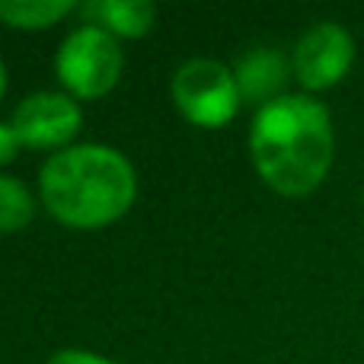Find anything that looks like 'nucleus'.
I'll use <instances>...</instances> for the list:
<instances>
[{
  "label": "nucleus",
  "mask_w": 364,
  "mask_h": 364,
  "mask_svg": "<svg viewBox=\"0 0 364 364\" xmlns=\"http://www.w3.org/2000/svg\"><path fill=\"white\" fill-rule=\"evenodd\" d=\"M70 0H0V19L19 29H42L70 13Z\"/></svg>",
  "instance_id": "obj_9"
},
{
  "label": "nucleus",
  "mask_w": 364,
  "mask_h": 364,
  "mask_svg": "<svg viewBox=\"0 0 364 364\" xmlns=\"http://www.w3.org/2000/svg\"><path fill=\"white\" fill-rule=\"evenodd\" d=\"M355 61V38L339 23H316L294 48V74L301 87L329 90L348 74Z\"/></svg>",
  "instance_id": "obj_5"
},
{
  "label": "nucleus",
  "mask_w": 364,
  "mask_h": 364,
  "mask_svg": "<svg viewBox=\"0 0 364 364\" xmlns=\"http://www.w3.org/2000/svg\"><path fill=\"white\" fill-rule=\"evenodd\" d=\"M288 61L278 48H256L250 55L240 58L237 64V87H240V96L246 102H259V109L269 106V102L282 100V90L288 83Z\"/></svg>",
  "instance_id": "obj_7"
},
{
  "label": "nucleus",
  "mask_w": 364,
  "mask_h": 364,
  "mask_svg": "<svg viewBox=\"0 0 364 364\" xmlns=\"http://www.w3.org/2000/svg\"><path fill=\"white\" fill-rule=\"evenodd\" d=\"M48 364H112V361L100 358V355H93V352H77V348H68V352H58Z\"/></svg>",
  "instance_id": "obj_12"
},
{
  "label": "nucleus",
  "mask_w": 364,
  "mask_h": 364,
  "mask_svg": "<svg viewBox=\"0 0 364 364\" xmlns=\"http://www.w3.org/2000/svg\"><path fill=\"white\" fill-rule=\"evenodd\" d=\"M4 90H6V74H4V64H0V96H4Z\"/></svg>",
  "instance_id": "obj_13"
},
{
  "label": "nucleus",
  "mask_w": 364,
  "mask_h": 364,
  "mask_svg": "<svg viewBox=\"0 0 364 364\" xmlns=\"http://www.w3.org/2000/svg\"><path fill=\"white\" fill-rule=\"evenodd\" d=\"M42 198L68 227L112 224L134 201V170L112 147H70L42 166Z\"/></svg>",
  "instance_id": "obj_2"
},
{
  "label": "nucleus",
  "mask_w": 364,
  "mask_h": 364,
  "mask_svg": "<svg viewBox=\"0 0 364 364\" xmlns=\"http://www.w3.org/2000/svg\"><path fill=\"white\" fill-rule=\"evenodd\" d=\"M13 132L29 147H61L80 132V109L61 93H36L13 112Z\"/></svg>",
  "instance_id": "obj_6"
},
{
  "label": "nucleus",
  "mask_w": 364,
  "mask_h": 364,
  "mask_svg": "<svg viewBox=\"0 0 364 364\" xmlns=\"http://www.w3.org/2000/svg\"><path fill=\"white\" fill-rule=\"evenodd\" d=\"M122 51L119 42L100 26H80L64 38L58 51V77L70 93L83 100L106 96L119 83Z\"/></svg>",
  "instance_id": "obj_3"
},
{
  "label": "nucleus",
  "mask_w": 364,
  "mask_h": 364,
  "mask_svg": "<svg viewBox=\"0 0 364 364\" xmlns=\"http://www.w3.org/2000/svg\"><path fill=\"white\" fill-rule=\"evenodd\" d=\"M173 100L188 122L201 128H218L230 122L240 109L237 77L211 58H195L182 64L173 77Z\"/></svg>",
  "instance_id": "obj_4"
},
{
  "label": "nucleus",
  "mask_w": 364,
  "mask_h": 364,
  "mask_svg": "<svg viewBox=\"0 0 364 364\" xmlns=\"http://www.w3.org/2000/svg\"><path fill=\"white\" fill-rule=\"evenodd\" d=\"M333 147L329 109L314 96H282L252 119V164L282 195L314 192L333 166Z\"/></svg>",
  "instance_id": "obj_1"
},
{
  "label": "nucleus",
  "mask_w": 364,
  "mask_h": 364,
  "mask_svg": "<svg viewBox=\"0 0 364 364\" xmlns=\"http://www.w3.org/2000/svg\"><path fill=\"white\" fill-rule=\"evenodd\" d=\"M83 16L93 19L100 29L115 32V36L138 38L151 29L154 4H138V0H90V4H83Z\"/></svg>",
  "instance_id": "obj_8"
},
{
  "label": "nucleus",
  "mask_w": 364,
  "mask_h": 364,
  "mask_svg": "<svg viewBox=\"0 0 364 364\" xmlns=\"http://www.w3.org/2000/svg\"><path fill=\"white\" fill-rule=\"evenodd\" d=\"M36 214L29 188L13 176H0V233H16Z\"/></svg>",
  "instance_id": "obj_10"
},
{
  "label": "nucleus",
  "mask_w": 364,
  "mask_h": 364,
  "mask_svg": "<svg viewBox=\"0 0 364 364\" xmlns=\"http://www.w3.org/2000/svg\"><path fill=\"white\" fill-rule=\"evenodd\" d=\"M19 144H23V141L16 138V132H13V125H4V122H0V166H4V164H10V160L16 157Z\"/></svg>",
  "instance_id": "obj_11"
}]
</instances>
